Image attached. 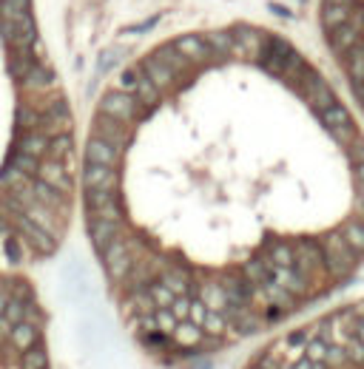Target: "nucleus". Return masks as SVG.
Instances as JSON below:
<instances>
[{"mask_svg":"<svg viewBox=\"0 0 364 369\" xmlns=\"http://www.w3.org/2000/svg\"><path fill=\"white\" fill-rule=\"evenodd\" d=\"M77 219L145 347L197 355L259 336L364 267V123L276 28L180 31L97 97Z\"/></svg>","mask_w":364,"mask_h":369,"instance_id":"1","label":"nucleus"}]
</instances>
